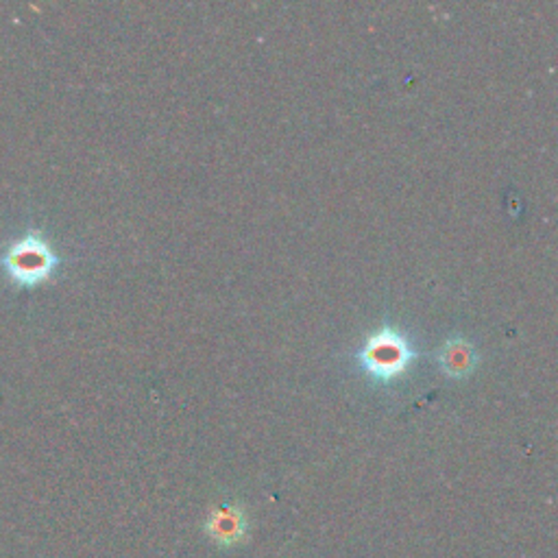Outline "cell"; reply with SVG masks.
<instances>
[{
	"mask_svg": "<svg viewBox=\"0 0 558 558\" xmlns=\"http://www.w3.org/2000/svg\"><path fill=\"white\" fill-rule=\"evenodd\" d=\"M417 356L415 345L402 330L382 326L365 339L356 360L360 371L376 386H391L410 371Z\"/></svg>",
	"mask_w": 558,
	"mask_h": 558,
	"instance_id": "6da1fadb",
	"label": "cell"
},
{
	"mask_svg": "<svg viewBox=\"0 0 558 558\" xmlns=\"http://www.w3.org/2000/svg\"><path fill=\"white\" fill-rule=\"evenodd\" d=\"M436 363L443 376H447L449 380H467L475 371L480 356L475 345L465 337H449L441 345L436 354Z\"/></svg>",
	"mask_w": 558,
	"mask_h": 558,
	"instance_id": "3957f363",
	"label": "cell"
},
{
	"mask_svg": "<svg viewBox=\"0 0 558 558\" xmlns=\"http://www.w3.org/2000/svg\"><path fill=\"white\" fill-rule=\"evenodd\" d=\"M205 532L220 547H233L242 543L249 532L244 508L231 502L212 508L205 521Z\"/></svg>",
	"mask_w": 558,
	"mask_h": 558,
	"instance_id": "7a4b0ae2",
	"label": "cell"
},
{
	"mask_svg": "<svg viewBox=\"0 0 558 558\" xmlns=\"http://www.w3.org/2000/svg\"><path fill=\"white\" fill-rule=\"evenodd\" d=\"M55 266H58V257L45 240L25 242L18 249V275L25 279V282H40V279L51 275Z\"/></svg>",
	"mask_w": 558,
	"mask_h": 558,
	"instance_id": "277c9868",
	"label": "cell"
}]
</instances>
